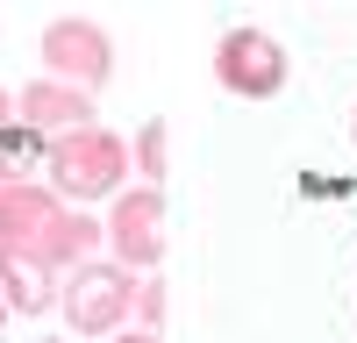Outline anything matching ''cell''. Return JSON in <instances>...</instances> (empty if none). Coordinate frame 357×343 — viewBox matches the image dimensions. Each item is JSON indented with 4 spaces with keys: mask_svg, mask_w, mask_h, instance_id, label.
<instances>
[{
    "mask_svg": "<svg viewBox=\"0 0 357 343\" xmlns=\"http://www.w3.org/2000/svg\"><path fill=\"white\" fill-rule=\"evenodd\" d=\"M100 229L86 215H65L43 186H0V250L43 257V265H79Z\"/></svg>",
    "mask_w": 357,
    "mask_h": 343,
    "instance_id": "1",
    "label": "cell"
},
{
    "mask_svg": "<svg viewBox=\"0 0 357 343\" xmlns=\"http://www.w3.org/2000/svg\"><path fill=\"white\" fill-rule=\"evenodd\" d=\"M136 307V279L122 265H79L72 286H65V322L79 336H107L122 329V314Z\"/></svg>",
    "mask_w": 357,
    "mask_h": 343,
    "instance_id": "2",
    "label": "cell"
},
{
    "mask_svg": "<svg viewBox=\"0 0 357 343\" xmlns=\"http://www.w3.org/2000/svg\"><path fill=\"white\" fill-rule=\"evenodd\" d=\"M50 172H57V186H65V193L93 200V193H114V179L129 172V151H122V136L79 129V136H65V143L50 151Z\"/></svg>",
    "mask_w": 357,
    "mask_h": 343,
    "instance_id": "3",
    "label": "cell"
},
{
    "mask_svg": "<svg viewBox=\"0 0 357 343\" xmlns=\"http://www.w3.org/2000/svg\"><path fill=\"white\" fill-rule=\"evenodd\" d=\"M215 72H222L229 93L264 100V93H279V86H286V50L264 36V29H229L222 50H215Z\"/></svg>",
    "mask_w": 357,
    "mask_h": 343,
    "instance_id": "4",
    "label": "cell"
},
{
    "mask_svg": "<svg viewBox=\"0 0 357 343\" xmlns=\"http://www.w3.org/2000/svg\"><path fill=\"white\" fill-rule=\"evenodd\" d=\"M107 236H114V257H122V265H158L165 257V200H158V186L129 193L122 208H114Z\"/></svg>",
    "mask_w": 357,
    "mask_h": 343,
    "instance_id": "5",
    "label": "cell"
},
{
    "mask_svg": "<svg viewBox=\"0 0 357 343\" xmlns=\"http://www.w3.org/2000/svg\"><path fill=\"white\" fill-rule=\"evenodd\" d=\"M43 57H50V72H65L79 86L107 79V36H100L93 22H57L50 36H43Z\"/></svg>",
    "mask_w": 357,
    "mask_h": 343,
    "instance_id": "6",
    "label": "cell"
},
{
    "mask_svg": "<svg viewBox=\"0 0 357 343\" xmlns=\"http://www.w3.org/2000/svg\"><path fill=\"white\" fill-rule=\"evenodd\" d=\"M15 107H22L36 129H65V136H79V129H86V114H93L79 93H65V86H29Z\"/></svg>",
    "mask_w": 357,
    "mask_h": 343,
    "instance_id": "7",
    "label": "cell"
},
{
    "mask_svg": "<svg viewBox=\"0 0 357 343\" xmlns=\"http://www.w3.org/2000/svg\"><path fill=\"white\" fill-rule=\"evenodd\" d=\"M0 286H8L15 307H50V265L43 257H22V250H0Z\"/></svg>",
    "mask_w": 357,
    "mask_h": 343,
    "instance_id": "8",
    "label": "cell"
},
{
    "mask_svg": "<svg viewBox=\"0 0 357 343\" xmlns=\"http://www.w3.org/2000/svg\"><path fill=\"white\" fill-rule=\"evenodd\" d=\"M136 158H143V172H165V129H143Z\"/></svg>",
    "mask_w": 357,
    "mask_h": 343,
    "instance_id": "9",
    "label": "cell"
},
{
    "mask_svg": "<svg viewBox=\"0 0 357 343\" xmlns=\"http://www.w3.org/2000/svg\"><path fill=\"white\" fill-rule=\"evenodd\" d=\"M136 307H143V314L158 322V314H165V294H158V286H136Z\"/></svg>",
    "mask_w": 357,
    "mask_h": 343,
    "instance_id": "10",
    "label": "cell"
},
{
    "mask_svg": "<svg viewBox=\"0 0 357 343\" xmlns=\"http://www.w3.org/2000/svg\"><path fill=\"white\" fill-rule=\"evenodd\" d=\"M122 343H158V336H122Z\"/></svg>",
    "mask_w": 357,
    "mask_h": 343,
    "instance_id": "11",
    "label": "cell"
},
{
    "mask_svg": "<svg viewBox=\"0 0 357 343\" xmlns=\"http://www.w3.org/2000/svg\"><path fill=\"white\" fill-rule=\"evenodd\" d=\"M0 122H8V93H0Z\"/></svg>",
    "mask_w": 357,
    "mask_h": 343,
    "instance_id": "12",
    "label": "cell"
}]
</instances>
